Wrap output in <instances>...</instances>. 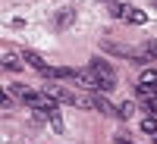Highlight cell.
<instances>
[{"instance_id":"cell-14","label":"cell","mask_w":157,"mask_h":144,"mask_svg":"<svg viewBox=\"0 0 157 144\" xmlns=\"http://www.w3.org/2000/svg\"><path fill=\"white\" fill-rule=\"evenodd\" d=\"M47 119H50V125H54V132L60 135V132H63V119H60V113H50Z\"/></svg>"},{"instance_id":"cell-18","label":"cell","mask_w":157,"mask_h":144,"mask_svg":"<svg viewBox=\"0 0 157 144\" xmlns=\"http://www.w3.org/2000/svg\"><path fill=\"white\" fill-rule=\"evenodd\" d=\"M110 3H116V0H110Z\"/></svg>"},{"instance_id":"cell-19","label":"cell","mask_w":157,"mask_h":144,"mask_svg":"<svg viewBox=\"0 0 157 144\" xmlns=\"http://www.w3.org/2000/svg\"><path fill=\"white\" fill-rule=\"evenodd\" d=\"M154 6H157V0H154Z\"/></svg>"},{"instance_id":"cell-9","label":"cell","mask_w":157,"mask_h":144,"mask_svg":"<svg viewBox=\"0 0 157 144\" xmlns=\"http://www.w3.org/2000/svg\"><path fill=\"white\" fill-rule=\"evenodd\" d=\"M0 63H3V69H10V72H19V69L25 66L22 60H16V54H3V57H0Z\"/></svg>"},{"instance_id":"cell-17","label":"cell","mask_w":157,"mask_h":144,"mask_svg":"<svg viewBox=\"0 0 157 144\" xmlns=\"http://www.w3.org/2000/svg\"><path fill=\"white\" fill-rule=\"evenodd\" d=\"M148 110H151V113L157 116V100H148Z\"/></svg>"},{"instance_id":"cell-15","label":"cell","mask_w":157,"mask_h":144,"mask_svg":"<svg viewBox=\"0 0 157 144\" xmlns=\"http://www.w3.org/2000/svg\"><path fill=\"white\" fill-rule=\"evenodd\" d=\"M0 107H13V100H10V94H6L3 85H0Z\"/></svg>"},{"instance_id":"cell-16","label":"cell","mask_w":157,"mask_h":144,"mask_svg":"<svg viewBox=\"0 0 157 144\" xmlns=\"http://www.w3.org/2000/svg\"><path fill=\"white\" fill-rule=\"evenodd\" d=\"M116 144H132V141H129L126 135H116Z\"/></svg>"},{"instance_id":"cell-3","label":"cell","mask_w":157,"mask_h":144,"mask_svg":"<svg viewBox=\"0 0 157 144\" xmlns=\"http://www.w3.org/2000/svg\"><path fill=\"white\" fill-rule=\"evenodd\" d=\"M44 94H47V97H54L57 103H78V97L72 94V91L60 88V85H47V88H44Z\"/></svg>"},{"instance_id":"cell-5","label":"cell","mask_w":157,"mask_h":144,"mask_svg":"<svg viewBox=\"0 0 157 144\" xmlns=\"http://www.w3.org/2000/svg\"><path fill=\"white\" fill-rule=\"evenodd\" d=\"M10 94H13V97H19V100H25L29 107L38 100V91H32L29 85H22V82H13V85H10Z\"/></svg>"},{"instance_id":"cell-2","label":"cell","mask_w":157,"mask_h":144,"mask_svg":"<svg viewBox=\"0 0 157 144\" xmlns=\"http://www.w3.org/2000/svg\"><path fill=\"white\" fill-rule=\"evenodd\" d=\"M75 16H78V13H75L72 3H69V6H60V13L54 16V28H57V31H66L69 25L75 22Z\"/></svg>"},{"instance_id":"cell-1","label":"cell","mask_w":157,"mask_h":144,"mask_svg":"<svg viewBox=\"0 0 157 144\" xmlns=\"http://www.w3.org/2000/svg\"><path fill=\"white\" fill-rule=\"evenodd\" d=\"M88 72L98 78V88H101V91H107V94H110V91L116 88V72H113V66H110L104 57H91Z\"/></svg>"},{"instance_id":"cell-6","label":"cell","mask_w":157,"mask_h":144,"mask_svg":"<svg viewBox=\"0 0 157 144\" xmlns=\"http://www.w3.org/2000/svg\"><path fill=\"white\" fill-rule=\"evenodd\" d=\"M22 63H25V66H32V69H38L41 75L50 69L47 63H44V57H41V54H35V50H25V54H22Z\"/></svg>"},{"instance_id":"cell-8","label":"cell","mask_w":157,"mask_h":144,"mask_svg":"<svg viewBox=\"0 0 157 144\" xmlns=\"http://www.w3.org/2000/svg\"><path fill=\"white\" fill-rule=\"evenodd\" d=\"M32 107H35L38 113H47V116H50V113H57V100L47 97V94H38V100L32 103Z\"/></svg>"},{"instance_id":"cell-4","label":"cell","mask_w":157,"mask_h":144,"mask_svg":"<svg viewBox=\"0 0 157 144\" xmlns=\"http://www.w3.org/2000/svg\"><path fill=\"white\" fill-rule=\"evenodd\" d=\"M129 60L141 63V66H145L148 60H157V38H154V41H148V44H141V47H138V50H135V54L129 57Z\"/></svg>"},{"instance_id":"cell-13","label":"cell","mask_w":157,"mask_h":144,"mask_svg":"<svg viewBox=\"0 0 157 144\" xmlns=\"http://www.w3.org/2000/svg\"><path fill=\"white\" fill-rule=\"evenodd\" d=\"M110 16H116V19H126V3H110Z\"/></svg>"},{"instance_id":"cell-12","label":"cell","mask_w":157,"mask_h":144,"mask_svg":"<svg viewBox=\"0 0 157 144\" xmlns=\"http://www.w3.org/2000/svg\"><path fill=\"white\" fill-rule=\"evenodd\" d=\"M141 132H148L151 138L157 135V119H154V116H148V119H141Z\"/></svg>"},{"instance_id":"cell-11","label":"cell","mask_w":157,"mask_h":144,"mask_svg":"<svg viewBox=\"0 0 157 144\" xmlns=\"http://www.w3.org/2000/svg\"><path fill=\"white\" fill-rule=\"evenodd\" d=\"M132 113H135V103L132 100H126V103L116 107V116H120V119H132Z\"/></svg>"},{"instance_id":"cell-10","label":"cell","mask_w":157,"mask_h":144,"mask_svg":"<svg viewBox=\"0 0 157 144\" xmlns=\"http://www.w3.org/2000/svg\"><path fill=\"white\" fill-rule=\"evenodd\" d=\"M145 13H141V9H126V22L129 25H145Z\"/></svg>"},{"instance_id":"cell-20","label":"cell","mask_w":157,"mask_h":144,"mask_svg":"<svg viewBox=\"0 0 157 144\" xmlns=\"http://www.w3.org/2000/svg\"><path fill=\"white\" fill-rule=\"evenodd\" d=\"M154 141H157V135H154Z\"/></svg>"},{"instance_id":"cell-7","label":"cell","mask_w":157,"mask_h":144,"mask_svg":"<svg viewBox=\"0 0 157 144\" xmlns=\"http://www.w3.org/2000/svg\"><path fill=\"white\" fill-rule=\"evenodd\" d=\"M75 85H78V88H85V91H91V94H101V88H98V78L91 75L88 69H85V72H75Z\"/></svg>"}]
</instances>
